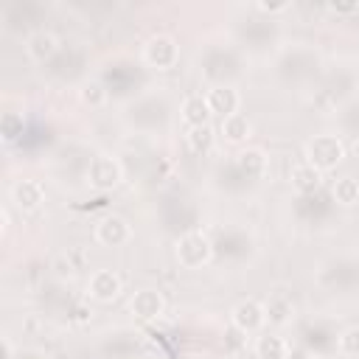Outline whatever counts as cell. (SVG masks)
Instances as JSON below:
<instances>
[{"instance_id":"1","label":"cell","mask_w":359,"mask_h":359,"mask_svg":"<svg viewBox=\"0 0 359 359\" xmlns=\"http://www.w3.org/2000/svg\"><path fill=\"white\" fill-rule=\"evenodd\" d=\"M303 160L309 165H314L317 171H334L342 160H345V143L331 135V132H320V135H311L306 143H303Z\"/></svg>"},{"instance_id":"2","label":"cell","mask_w":359,"mask_h":359,"mask_svg":"<svg viewBox=\"0 0 359 359\" xmlns=\"http://www.w3.org/2000/svg\"><path fill=\"white\" fill-rule=\"evenodd\" d=\"M174 258L182 269H202L213 261V244L202 230H188L174 241Z\"/></svg>"},{"instance_id":"3","label":"cell","mask_w":359,"mask_h":359,"mask_svg":"<svg viewBox=\"0 0 359 359\" xmlns=\"http://www.w3.org/2000/svg\"><path fill=\"white\" fill-rule=\"evenodd\" d=\"M84 177H87V185L93 191L107 194V191H115L123 182V165L118 163V157H112L107 151H98V154L90 157Z\"/></svg>"},{"instance_id":"4","label":"cell","mask_w":359,"mask_h":359,"mask_svg":"<svg viewBox=\"0 0 359 359\" xmlns=\"http://www.w3.org/2000/svg\"><path fill=\"white\" fill-rule=\"evenodd\" d=\"M143 65L163 73V70H171L177 67L180 62V42L171 36V34H151L146 42H143Z\"/></svg>"},{"instance_id":"5","label":"cell","mask_w":359,"mask_h":359,"mask_svg":"<svg viewBox=\"0 0 359 359\" xmlns=\"http://www.w3.org/2000/svg\"><path fill=\"white\" fill-rule=\"evenodd\" d=\"M230 323L238 334H261L266 325V309L258 297H244L230 309Z\"/></svg>"},{"instance_id":"6","label":"cell","mask_w":359,"mask_h":359,"mask_svg":"<svg viewBox=\"0 0 359 359\" xmlns=\"http://www.w3.org/2000/svg\"><path fill=\"white\" fill-rule=\"evenodd\" d=\"M93 236L101 247H123L132 241V224L118 213H107L95 222Z\"/></svg>"},{"instance_id":"7","label":"cell","mask_w":359,"mask_h":359,"mask_svg":"<svg viewBox=\"0 0 359 359\" xmlns=\"http://www.w3.org/2000/svg\"><path fill=\"white\" fill-rule=\"evenodd\" d=\"M123 292V280L115 269H95L87 280V297L95 303H112Z\"/></svg>"},{"instance_id":"8","label":"cell","mask_w":359,"mask_h":359,"mask_svg":"<svg viewBox=\"0 0 359 359\" xmlns=\"http://www.w3.org/2000/svg\"><path fill=\"white\" fill-rule=\"evenodd\" d=\"M129 311L137 320H157L165 311V297H163V292H157L151 286L135 289L129 294Z\"/></svg>"},{"instance_id":"9","label":"cell","mask_w":359,"mask_h":359,"mask_svg":"<svg viewBox=\"0 0 359 359\" xmlns=\"http://www.w3.org/2000/svg\"><path fill=\"white\" fill-rule=\"evenodd\" d=\"M8 196H11V202H14L17 210L34 213V210H39L42 202H45V188H42L39 180H17V182L11 185V191H8Z\"/></svg>"},{"instance_id":"10","label":"cell","mask_w":359,"mask_h":359,"mask_svg":"<svg viewBox=\"0 0 359 359\" xmlns=\"http://www.w3.org/2000/svg\"><path fill=\"white\" fill-rule=\"evenodd\" d=\"M205 98H208L210 112L219 115V118H227V115L238 112V107H241V95H238V90L233 84H213L205 93Z\"/></svg>"},{"instance_id":"11","label":"cell","mask_w":359,"mask_h":359,"mask_svg":"<svg viewBox=\"0 0 359 359\" xmlns=\"http://www.w3.org/2000/svg\"><path fill=\"white\" fill-rule=\"evenodd\" d=\"M180 118H182L185 129L208 126L210 118H213V112H210V107H208L205 93H191V95H185L182 104H180Z\"/></svg>"},{"instance_id":"12","label":"cell","mask_w":359,"mask_h":359,"mask_svg":"<svg viewBox=\"0 0 359 359\" xmlns=\"http://www.w3.org/2000/svg\"><path fill=\"white\" fill-rule=\"evenodd\" d=\"M56 50H59V36L48 28H36L25 39V53L31 62H48Z\"/></svg>"},{"instance_id":"13","label":"cell","mask_w":359,"mask_h":359,"mask_svg":"<svg viewBox=\"0 0 359 359\" xmlns=\"http://www.w3.org/2000/svg\"><path fill=\"white\" fill-rule=\"evenodd\" d=\"M219 135H222L227 143L241 146V143H247V140L252 137V121H250L244 112H233V115L222 118V123H219Z\"/></svg>"},{"instance_id":"14","label":"cell","mask_w":359,"mask_h":359,"mask_svg":"<svg viewBox=\"0 0 359 359\" xmlns=\"http://www.w3.org/2000/svg\"><path fill=\"white\" fill-rule=\"evenodd\" d=\"M252 353L255 359H289L292 353V345L280 337V334H258L255 342H252Z\"/></svg>"},{"instance_id":"15","label":"cell","mask_w":359,"mask_h":359,"mask_svg":"<svg viewBox=\"0 0 359 359\" xmlns=\"http://www.w3.org/2000/svg\"><path fill=\"white\" fill-rule=\"evenodd\" d=\"M264 309H266V323L272 325H289L292 317H294V303L286 292H272L266 300H264Z\"/></svg>"},{"instance_id":"16","label":"cell","mask_w":359,"mask_h":359,"mask_svg":"<svg viewBox=\"0 0 359 359\" xmlns=\"http://www.w3.org/2000/svg\"><path fill=\"white\" fill-rule=\"evenodd\" d=\"M233 163H236V168H238L244 177H250V180H258V177H264V171H266V154H264L261 149H252V146L238 149L236 157H233Z\"/></svg>"},{"instance_id":"17","label":"cell","mask_w":359,"mask_h":359,"mask_svg":"<svg viewBox=\"0 0 359 359\" xmlns=\"http://www.w3.org/2000/svg\"><path fill=\"white\" fill-rule=\"evenodd\" d=\"M289 182L297 194H314L320 185H323V171H317L314 165H309L306 160L292 165V174H289Z\"/></svg>"},{"instance_id":"18","label":"cell","mask_w":359,"mask_h":359,"mask_svg":"<svg viewBox=\"0 0 359 359\" xmlns=\"http://www.w3.org/2000/svg\"><path fill=\"white\" fill-rule=\"evenodd\" d=\"M331 196L337 205L342 208H356L359 205V180L345 174V177H337L334 185H331Z\"/></svg>"},{"instance_id":"19","label":"cell","mask_w":359,"mask_h":359,"mask_svg":"<svg viewBox=\"0 0 359 359\" xmlns=\"http://www.w3.org/2000/svg\"><path fill=\"white\" fill-rule=\"evenodd\" d=\"M107 98H109V93H107V87H104L98 79H84V81L79 84V101H81L84 107L101 109V107L107 104Z\"/></svg>"},{"instance_id":"20","label":"cell","mask_w":359,"mask_h":359,"mask_svg":"<svg viewBox=\"0 0 359 359\" xmlns=\"http://www.w3.org/2000/svg\"><path fill=\"white\" fill-rule=\"evenodd\" d=\"M213 140H216V132L213 126H194V129H185V146L194 151V154H205L213 149Z\"/></svg>"},{"instance_id":"21","label":"cell","mask_w":359,"mask_h":359,"mask_svg":"<svg viewBox=\"0 0 359 359\" xmlns=\"http://www.w3.org/2000/svg\"><path fill=\"white\" fill-rule=\"evenodd\" d=\"M25 129V118L20 112H3L0 118V137L3 143H14Z\"/></svg>"},{"instance_id":"22","label":"cell","mask_w":359,"mask_h":359,"mask_svg":"<svg viewBox=\"0 0 359 359\" xmlns=\"http://www.w3.org/2000/svg\"><path fill=\"white\" fill-rule=\"evenodd\" d=\"M337 351H339V356L359 359V325H351V328L339 331V337H337Z\"/></svg>"},{"instance_id":"23","label":"cell","mask_w":359,"mask_h":359,"mask_svg":"<svg viewBox=\"0 0 359 359\" xmlns=\"http://www.w3.org/2000/svg\"><path fill=\"white\" fill-rule=\"evenodd\" d=\"M255 8L261 14H283V11L292 8V3H255Z\"/></svg>"},{"instance_id":"24","label":"cell","mask_w":359,"mask_h":359,"mask_svg":"<svg viewBox=\"0 0 359 359\" xmlns=\"http://www.w3.org/2000/svg\"><path fill=\"white\" fill-rule=\"evenodd\" d=\"M325 8L334 11V14H353V11H359V0H353V3H328Z\"/></svg>"},{"instance_id":"25","label":"cell","mask_w":359,"mask_h":359,"mask_svg":"<svg viewBox=\"0 0 359 359\" xmlns=\"http://www.w3.org/2000/svg\"><path fill=\"white\" fill-rule=\"evenodd\" d=\"M0 359H14V342L11 337H0Z\"/></svg>"},{"instance_id":"26","label":"cell","mask_w":359,"mask_h":359,"mask_svg":"<svg viewBox=\"0 0 359 359\" xmlns=\"http://www.w3.org/2000/svg\"><path fill=\"white\" fill-rule=\"evenodd\" d=\"M0 219H3V233H6V230H8V210H6V208L0 210Z\"/></svg>"}]
</instances>
